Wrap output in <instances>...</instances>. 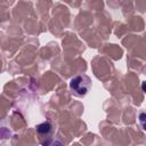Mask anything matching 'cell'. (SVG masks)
Returning a JSON list of instances; mask_svg holds the SVG:
<instances>
[{"instance_id": "cell-4", "label": "cell", "mask_w": 146, "mask_h": 146, "mask_svg": "<svg viewBox=\"0 0 146 146\" xmlns=\"http://www.w3.org/2000/svg\"><path fill=\"white\" fill-rule=\"evenodd\" d=\"M141 88H143V90L146 92V82H143V84H141Z\"/></svg>"}, {"instance_id": "cell-3", "label": "cell", "mask_w": 146, "mask_h": 146, "mask_svg": "<svg viewBox=\"0 0 146 146\" xmlns=\"http://www.w3.org/2000/svg\"><path fill=\"white\" fill-rule=\"evenodd\" d=\"M138 119H139V123H140V125L143 127V129L146 130V112L139 113Z\"/></svg>"}, {"instance_id": "cell-2", "label": "cell", "mask_w": 146, "mask_h": 146, "mask_svg": "<svg viewBox=\"0 0 146 146\" xmlns=\"http://www.w3.org/2000/svg\"><path fill=\"white\" fill-rule=\"evenodd\" d=\"M36 131H38V135L40 136V139L42 138H50L49 136L51 135V131H52V127L49 122H43L41 124H39L36 127Z\"/></svg>"}, {"instance_id": "cell-1", "label": "cell", "mask_w": 146, "mask_h": 146, "mask_svg": "<svg viewBox=\"0 0 146 146\" xmlns=\"http://www.w3.org/2000/svg\"><path fill=\"white\" fill-rule=\"evenodd\" d=\"M70 87L78 96H84L91 88V81L87 75H78L71 80Z\"/></svg>"}]
</instances>
